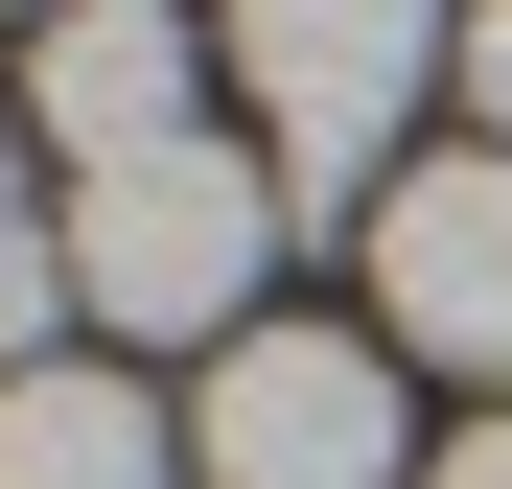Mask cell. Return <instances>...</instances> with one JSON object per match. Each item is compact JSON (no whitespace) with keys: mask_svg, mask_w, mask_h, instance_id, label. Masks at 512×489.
<instances>
[{"mask_svg":"<svg viewBox=\"0 0 512 489\" xmlns=\"http://www.w3.org/2000/svg\"><path fill=\"white\" fill-rule=\"evenodd\" d=\"M47 24H70V0H47Z\"/></svg>","mask_w":512,"mask_h":489,"instance_id":"obj_11","label":"cell"},{"mask_svg":"<svg viewBox=\"0 0 512 489\" xmlns=\"http://www.w3.org/2000/svg\"><path fill=\"white\" fill-rule=\"evenodd\" d=\"M256 280H280V163L256 140H163V163L70 187V303L117 350H233V326H280Z\"/></svg>","mask_w":512,"mask_h":489,"instance_id":"obj_1","label":"cell"},{"mask_svg":"<svg viewBox=\"0 0 512 489\" xmlns=\"http://www.w3.org/2000/svg\"><path fill=\"white\" fill-rule=\"evenodd\" d=\"M373 303H396V350L512 373V140H443L373 187Z\"/></svg>","mask_w":512,"mask_h":489,"instance_id":"obj_4","label":"cell"},{"mask_svg":"<svg viewBox=\"0 0 512 489\" xmlns=\"http://www.w3.org/2000/svg\"><path fill=\"white\" fill-rule=\"evenodd\" d=\"M70 350V210H0V373Z\"/></svg>","mask_w":512,"mask_h":489,"instance_id":"obj_7","label":"cell"},{"mask_svg":"<svg viewBox=\"0 0 512 489\" xmlns=\"http://www.w3.org/2000/svg\"><path fill=\"white\" fill-rule=\"evenodd\" d=\"M419 489H512V420H443V466H419Z\"/></svg>","mask_w":512,"mask_h":489,"instance_id":"obj_9","label":"cell"},{"mask_svg":"<svg viewBox=\"0 0 512 489\" xmlns=\"http://www.w3.org/2000/svg\"><path fill=\"white\" fill-rule=\"evenodd\" d=\"M0 489H187V420L140 373L47 350V373H0Z\"/></svg>","mask_w":512,"mask_h":489,"instance_id":"obj_6","label":"cell"},{"mask_svg":"<svg viewBox=\"0 0 512 489\" xmlns=\"http://www.w3.org/2000/svg\"><path fill=\"white\" fill-rule=\"evenodd\" d=\"M466 94H489V140H512V0H466Z\"/></svg>","mask_w":512,"mask_h":489,"instance_id":"obj_8","label":"cell"},{"mask_svg":"<svg viewBox=\"0 0 512 489\" xmlns=\"http://www.w3.org/2000/svg\"><path fill=\"white\" fill-rule=\"evenodd\" d=\"M187 466H210V489H396V466H419L396 350H373V326H233L210 396H187Z\"/></svg>","mask_w":512,"mask_h":489,"instance_id":"obj_3","label":"cell"},{"mask_svg":"<svg viewBox=\"0 0 512 489\" xmlns=\"http://www.w3.org/2000/svg\"><path fill=\"white\" fill-rule=\"evenodd\" d=\"M210 47L256 94L280 210H326V187H396V117L466 70V0H210Z\"/></svg>","mask_w":512,"mask_h":489,"instance_id":"obj_2","label":"cell"},{"mask_svg":"<svg viewBox=\"0 0 512 489\" xmlns=\"http://www.w3.org/2000/svg\"><path fill=\"white\" fill-rule=\"evenodd\" d=\"M187 70H210L187 0H70L24 47V140H70V187H94V163H163L187 140Z\"/></svg>","mask_w":512,"mask_h":489,"instance_id":"obj_5","label":"cell"},{"mask_svg":"<svg viewBox=\"0 0 512 489\" xmlns=\"http://www.w3.org/2000/svg\"><path fill=\"white\" fill-rule=\"evenodd\" d=\"M0 210H24V94H0Z\"/></svg>","mask_w":512,"mask_h":489,"instance_id":"obj_10","label":"cell"}]
</instances>
